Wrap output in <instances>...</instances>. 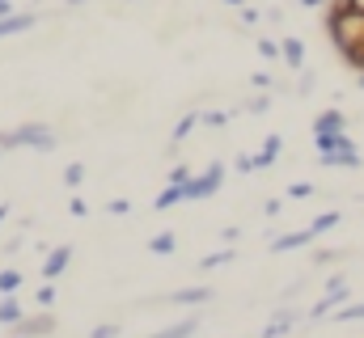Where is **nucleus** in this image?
Returning <instances> with one entry per match:
<instances>
[{
    "label": "nucleus",
    "instance_id": "nucleus-7",
    "mask_svg": "<svg viewBox=\"0 0 364 338\" xmlns=\"http://www.w3.org/2000/svg\"><path fill=\"white\" fill-rule=\"evenodd\" d=\"M34 13H13V17H0V38H13V34H26L34 30Z\"/></svg>",
    "mask_w": 364,
    "mask_h": 338
},
{
    "label": "nucleus",
    "instance_id": "nucleus-32",
    "mask_svg": "<svg viewBox=\"0 0 364 338\" xmlns=\"http://www.w3.org/2000/svg\"><path fill=\"white\" fill-rule=\"evenodd\" d=\"M331 4H335V9H360L364 13V0H331Z\"/></svg>",
    "mask_w": 364,
    "mask_h": 338
},
{
    "label": "nucleus",
    "instance_id": "nucleus-35",
    "mask_svg": "<svg viewBox=\"0 0 364 338\" xmlns=\"http://www.w3.org/2000/svg\"><path fill=\"white\" fill-rule=\"evenodd\" d=\"M305 9H322V4H331V0H301Z\"/></svg>",
    "mask_w": 364,
    "mask_h": 338
},
{
    "label": "nucleus",
    "instance_id": "nucleus-16",
    "mask_svg": "<svg viewBox=\"0 0 364 338\" xmlns=\"http://www.w3.org/2000/svg\"><path fill=\"white\" fill-rule=\"evenodd\" d=\"M174 246H178V241H174V233H157V237L149 241V254H157V258H161V254H174Z\"/></svg>",
    "mask_w": 364,
    "mask_h": 338
},
{
    "label": "nucleus",
    "instance_id": "nucleus-24",
    "mask_svg": "<svg viewBox=\"0 0 364 338\" xmlns=\"http://www.w3.org/2000/svg\"><path fill=\"white\" fill-rule=\"evenodd\" d=\"M186 182H191V169L186 165H174L170 169V178H166V186H186Z\"/></svg>",
    "mask_w": 364,
    "mask_h": 338
},
{
    "label": "nucleus",
    "instance_id": "nucleus-14",
    "mask_svg": "<svg viewBox=\"0 0 364 338\" xmlns=\"http://www.w3.org/2000/svg\"><path fill=\"white\" fill-rule=\"evenodd\" d=\"M21 283H26V275H21V271H13V266H9V271H0V296H17V288H21Z\"/></svg>",
    "mask_w": 364,
    "mask_h": 338
},
{
    "label": "nucleus",
    "instance_id": "nucleus-10",
    "mask_svg": "<svg viewBox=\"0 0 364 338\" xmlns=\"http://www.w3.org/2000/svg\"><path fill=\"white\" fill-rule=\"evenodd\" d=\"M195 330H199V313H191V317H182V322H174V326H166V330H157L149 338H191Z\"/></svg>",
    "mask_w": 364,
    "mask_h": 338
},
{
    "label": "nucleus",
    "instance_id": "nucleus-4",
    "mask_svg": "<svg viewBox=\"0 0 364 338\" xmlns=\"http://www.w3.org/2000/svg\"><path fill=\"white\" fill-rule=\"evenodd\" d=\"M17 334H21V338H47V334H55V317H51V313H26V322L17 326Z\"/></svg>",
    "mask_w": 364,
    "mask_h": 338
},
{
    "label": "nucleus",
    "instance_id": "nucleus-26",
    "mask_svg": "<svg viewBox=\"0 0 364 338\" xmlns=\"http://www.w3.org/2000/svg\"><path fill=\"white\" fill-rule=\"evenodd\" d=\"M259 55H263V60H279V43H272V38H259Z\"/></svg>",
    "mask_w": 364,
    "mask_h": 338
},
{
    "label": "nucleus",
    "instance_id": "nucleus-28",
    "mask_svg": "<svg viewBox=\"0 0 364 338\" xmlns=\"http://www.w3.org/2000/svg\"><path fill=\"white\" fill-rule=\"evenodd\" d=\"M309 195H314L309 182H292V186H288V199H309Z\"/></svg>",
    "mask_w": 364,
    "mask_h": 338
},
{
    "label": "nucleus",
    "instance_id": "nucleus-2",
    "mask_svg": "<svg viewBox=\"0 0 364 338\" xmlns=\"http://www.w3.org/2000/svg\"><path fill=\"white\" fill-rule=\"evenodd\" d=\"M60 140L47 123H21L13 131H0V153H13V148H34V153H51Z\"/></svg>",
    "mask_w": 364,
    "mask_h": 338
},
{
    "label": "nucleus",
    "instance_id": "nucleus-8",
    "mask_svg": "<svg viewBox=\"0 0 364 338\" xmlns=\"http://www.w3.org/2000/svg\"><path fill=\"white\" fill-rule=\"evenodd\" d=\"M26 322V309H21V300L17 296H0V326H21Z\"/></svg>",
    "mask_w": 364,
    "mask_h": 338
},
{
    "label": "nucleus",
    "instance_id": "nucleus-21",
    "mask_svg": "<svg viewBox=\"0 0 364 338\" xmlns=\"http://www.w3.org/2000/svg\"><path fill=\"white\" fill-rule=\"evenodd\" d=\"M225 262H233V250L208 254V258H203V262H199V266H203V271H216V266H225Z\"/></svg>",
    "mask_w": 364,
    "mask_h": 338
},
{
    "label": "nucleus",
    "instance_id": "nucleus-25",
    "mask_svg": "<svg viewBox=\"0 0 364 338\" xmlns=\"http://www.w3.org/2000/svg\"><path fill=\"white\" fill-rule=\"evenodd\" d=\"M343 64H348L352 72H364V47H356V51H348V55H343Z\"/></svg>",
    "mask_w": 364,
    "mask_h": 338
},
{
    "label": "nucleus",
    "instance_id": "nucleus-3",
    "mask_svg": "<svg viewBox=\"0 0 364 338\" xmlns=\"http://www.w3.org/2000/svg\"><path fill=\"white\" fill-rule=\"evenodd\" d=\"M220 182H225V165H220V161H212V165L203 169V173H191V182L182 186V203H195V199H212V195L220 190Z\"/></svg>",
    "mask_w": 364,
    "mask_h": 338
},
{
    "label": "nucleus",
    "instance_id": "nucleus-18",
    "mask_svg": "<svg viewBox=\"0 0 364 338\" xmlns=\"http://www.w3.org/2000/svg\"><path fill=\"white\" fill-rule=\"evenodd\" d=\"M195 127H199V110H195V114H186V119H178V127H174V144H182Z\"/></svg>",
    "mask_w": 364,
    "mask_h": 338
},
{
    "label": "nucleus",
    "instance_id": "nucleus-23",
    "mask_svg": "<svg viewBox=\"0 0 364 338\" xmlns=\"http://www.w3.org/2000/svg\"><path fill=\"white\" fill-rule=\"evenodd\" d=\"M34 300H38L43 309H51V305H55V283H43V288L34 292Z\"/></svg>",
    "mask_w": 364,
    "mask_h": 338
},
{
    "label": "nucleus",
    "instance_id": "nucleus-13",
    "mask_svg": "<svg viewBox=\"0 0 364 338\" xmlns=\"http://www.w3.org/2000/svg\"><path fill=\"white\" fill-rule=\"evenodd\" d=\"M309 241H314V233H309V229H305V233H284V237H275L272 250H275V254H284V250H301V246H309Z\"/></svg>",
    "mask_w": 364,
    "mask_h": 338
},
{
    "label": "nucleus",
    "instance_id": "nucleus-17",
    "mask_svg": "<svg viewBox=\"0 0 364 338\" xmlns=\"http://www.w3.org/2000/svg\"><path fill=\"white\" fill-rule=\"evenodd\" d=\"M288 330H292V313H279V317H275L272 326L263 330V338H284Z\"/></svg>",
    "mask_w": 364,
    "mask_h": 338
},
{
    "label": "nucleus",
    "instance_id": "nucleus-29",
    "mask_svg": "<svg viewBox=\"0 0 364 338\" xmlns=\"http://www.w3.org/2000/svg\"><path fill=\"white\" fill-rule=\"evenodd\" d=\"M123 334V326H114V322H106V326H97V330H93L90 338H119Z\"/></svg>",
    "mask_w": 364,
    "mask_h": 338
},
{
    "label": "nucleus",
    "instance_id": "nucleus-30",
    "mask_svg": "<svg viewBox=\"0 0 364 338\" xmlns=\"http://www.w3.org/2000/svg\"><path fill=\"white\" fill-rule=\"evenodd\" d=\"M127 207H132L127 199H110V203H106V212H110V216H127Z\"/></svg>",
    "mask_w": 364,
    "mask_h": 338
},
{
    "label": "nucleus",
    "instance_id": "nucleus-27",
    "mask_svg": "<svg viewBox=\"0 0 364 338\" xmlns=\"http://www.w3.org/2000/svg\"><path fill=\"white\" fill-rule=\"evenodd\" d=\"M339 322H364V305H348L343 313H335Z\"/></svg>",
    "mask_w": 364,
    "mask_h": 338
},
{
    "label": "nucleus",
    "instance_id": "nucleus-38",
    "mask_svg": "<svg viewBox=\"0 0 364 338\" xmlns=\"http://www.w3.org/2000/svg\"><path fill=\"white\" fill-rule=\"evenodd\" d=\"M64 4H73V9H77V4H85V0H64Z\"/></svg>",
    "mask_w": 364,
    "mask_h": 338
},
{
    "label": "nucleus",
    "instance_id": "nucleus-33",
    "mask_svg": "<svg viewBox=\"0 0 364 338\" xmlns=\"http://www.w3.org/2000/svg\"><path fill=\"white\" fill-rule=\"evenodd\" d=\"M255 89H272V77L267 72H255Z\"/></svg>",
    "mask_w": 364,
    "mask_h": 338
},
{
    "label": "nucleus",
    "instance_id": "nucleus-11",
    "mask_svg": "<svg viewBox=\"0 0 364 338\" xmlns=\"http://www.w3.org/2000/svg\"><path fill=\"white\" fill-rule=\"evenodd\" d=\"M279 60H284L288 68H301V64H305V43H301V38H284V43H279Z\"/></svg>",
    "mask_w": 364,
    "mask_h": 338
},
{
    "label": "nucleus",
    "instance_id": "nucleus-20",
    "mask_svg": "<svg viewBox=\"0 0 364 338\" xmlns=\"http://www.w3.org/2000/svg\"><path fill=\"white\" fill-rule=\"evenodd\" d=\"M81 182H85V165H81V161H73V165L64 169V186H73V190H77Z\"/></svg>",
    "mask_w": 364,
    "mask_h": 338
},
{
    "label": "nucleus",
    "instance_id": "nucleus-6",
    "mask_svg": "<svg viewBox=\"0 0 364 338\" xmlns=\"http://www.w3.org/2000/svg\"><path fill=\"white\" fill-rule=\"evenodd\" d=\"M208 300H212V288H178L166 296V305H182V309H199Z\"/></svg>",
    "mask_w": 364,
    "mask_h": 338
},
{
    "label": "nucleus",
    "instance_id": "nucleus-37",
    "mask_svg": "<svg viewBox=\"0 0 364 338\" xmlns=\"http://www.w3.org/2000/svg\"><path fill=\"white\" fill-rule=\"evenodd\" d=\"M225 4H237V9H246V0H225Z\"/></svg>",
    "mask_w": 364,
    "mask_h": 338
},
{
    "label": "nucleus",
    "instance_id": "nucleus-36",
    "mask_svg": "<svg viewBox=\"0 0 364 338\" xmlns=\"http://www.w3.org/2000/svg\"><path fill=\"white\" fill-rule=\"evenodd\" d=\"M4 220H9V207H4V203H0V224H4Z\"/></svg>",
    "mask_w": 364,
    "mask_h": 338
},
{
    "label": "nucleus",
    "instance_id": "nucleus-31",
    "mask_svg": "<svg viewBox=\"0 0 364 338\" xmlns=\"http://www.w3.org/2000/svg\"><path fill=\"white\" fill-rule=\"evenodd\" d=\"M68 212H73V216H90V207H85V199H73V203H68Z\"/></svg>",
    "mask_w": 364,
    "mask_h": 338
},
{
    "label": "nucleus",
    "instance_id": "nucleus-34",
    "mask_svg": "<svg viewBox=\"0 0 364 338\" xmlns=\"http://www.w3.org/2000/svg\"><path fill=\"white\" fill-rule=\"evenodd\" d=\"M17 9H13V0H0V17H13Z\"/></svg>",
    "mask_w": 364,
    "mask_h": 338
},
{
    "label": "nucleus",
    "instance_id": "nucleus-22",
    "mask_svg": "<svg viewBox=\"0 0 364 338\" xmlns=\"http://www.w3.org/2000/svg\"><path fill=\"white\" fill-rule=\"evenodd\" d=\"M199 123H203V127H225V123H229V114H225V110H203V114H199Z\"/></svg>",
    "mask_w": 364,
    "mask_h": 338
},
{
    "label": "nucleus",
    "instance_id": "nucleus-12",
    "mask_svg": "<svg viewBox=\"0 0 364 338\" xmlns=\"http://www.w3.org/2000/svg\"><path fill=\"white\" fill-rule=\"evenodd\" d=\"M279 148H284V140H279V136H267V140H263V148L255 153V169H267V165H275Z\"/></svg>",
    "mask_w": 364,
    "mask_h": 338
},
{
    "label": "nucleus",
    "instance_id": "nucleus-19",
    "mask_svg": "<svg viewBox=\"0 0 364 338\" xmlns=\"http://www.w3.org/2000/svg\"><path fill=\"white\" fill-rule=\"evenodd\" d=\"M335 224H339V212H326V216H318V220H314V224H309V233H314V237H318V233H331V229H335Z\"/></svg>",
    "mask_w": 364,
    "mask_h": 338
},
{
    "label": "nucleus",
    "instance_id": "nucleus-1",
    "mask_svg": "<svg viewBox=\"0 0 364 338\" xmlns=\"http://www.w3.org/2000/svg\"><path fill=\"white\" fill-rule=\"evenodd\" d=\"M326 34H331V43H335L339 55L364 47V13L360 9H335V4H326Z\"/></svg>",
    "mask_w": 364,
    "mask_h": 338
},
{
    "label": "nucleus",
    "instance_id": "nucleus-15",
    "mask_svg": "<svg viewBox=\"0 0 364 338\" xmlns=\"http://www.w3.org/2000/svg\"><path fill=\"white\" fill-rule=\"evenodd\" d=\"M174 203H182V186H166V190L153 199V207H157V212H166V207H174Z\"/></svg>",
    "mask_w": 364,
    "mask_h": 338
},
{
    "label": "nucleus",
    "instance_id": "nucleus-9",
    "mask_svg": "<svg viewBox=\"0 0 364 338\" xmlns=\"http://www.w3.org/2000/svg\"><path fill=\"white\" fill-rule=\"evenodd\" d=\"M343 123H348V119H343L339 110H322V114H318V123H314V136H339V131H343Z\"/></svg>",
    "mask_w": 364,
    "mask_h": 338
},
{
    "label": "nucleus",
    "instance_id": "nucleus-39",
    "mask_svg": "<svg viewBox=\"0 0 364 338\" xmlns=\"http://www.w3.org/2000/svg\"><path fill=\"white\" fill-rule=\"evenodd\" d=\"M356 77H360V89H364V72H356Z\"/></svg>",
    "mask_w": 364,
    "mask_h": 338
},
{
    "label": "nucleus",
    "instance_id": "nucleus-5",
    "mask_svg": "<svg viewBox=\"0 0 364 338\" xmlns=\"http://www.w3.org/2000/svg\"><path fill=\"white\" fill-rule=\"evenodd\" d=\"M68 262H73V246H55V250L47 254V262H43V279L55 283V279L68 271Z\"/></svg>",
    "mask_w": 364,
    "mask_h": 338
},
{
    "label": "nucleus",
    "instance_id": "nucleus-40",
    "mask_svg": "<svg viewBox=\"0 0 364 338\" xmlns=\"http://www.w3.org/2000/svg\"><path fill=\"white\" fill-rule=\"evenodd\" d=\"M13 338H21V334H13Z\"/></svg>",
    "mask_w": 364,
    "mask_h": 338
}]
</instances>
